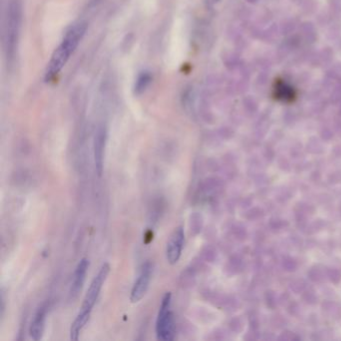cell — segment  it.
<instances>
[{"mask_svg": "<svg viewBox=\"0 0 341 341\" xmlns=\"http://www.w3.org/2000/svg\"><path fill=\"white\" fill-rule=\"evenodd\" d=\"M110 271V266L108 263H104L102 267L100 268V270L98 271L97 275L94 277V279L92 280L86 294L85 297L83 299V304L81 305V308L78 312V315L80 316H84L89 318L91 311L94 307V305L97 301V298L99 296V293L102 289V286L109 274Z\"/></svg>", "mask_w": 341, "mask_h": 341, "instance_id": "obj_4", "label": "cell"}, {"mask_svg": "<svg viewBox=\"0 0 341 341\" xmlns=\"http://www.w3.org/2000/svg\"><path fill=\"white\" fill-rule=\"evenodd\" d=\"M89 266V262L88 259L86 258H82L79 263L77 264L73 274V278H72V283H71V287H70V297L71 298H75L77 295L79 294V292L81 291L85 278H86V273H87V269Z\"/></svg>", "mask_w": 341, "mask_h": 341, "instance_id": "obj_8", "label": "cell"}, {"mask_svg": "<svg viewBox=\"0 0 341 341\" xmlns=\"http://www.w3.org/2000/svg\"><path fill=\"white\" fill-rule=\"evenodd\" d=\"M218 1H219V0H205L206 4H207L208 6H213V5L216 4Z\"/></svg>", "mask_w": 341, "mask_h": 341, "instance_id": "obj_11", "label": "cell"}, {"mask_svg": "<svg viewBox=\"0 0 341 341\" xmlns=\"http://www.w3.org/2000/svg\"><path fill=\"white\" fill-rule=\"evenodd\" d=\"M152 82V74L149 71H142L140 72L134 84V92L136 94H142L150 85Z\"/></svg>", "mask_w": 341, "mask_h": 341, "instance_id": "obj_10", "label": "cell"}, {"mask_svg": "<svg viewBox=\"0 0 341 341\" xmlns=\"http://www.w3.org/2000/svg\"><path fill=\"white\" fill-rule=\"evenodd\" d=\"M87 30L86 22L80 21L73 24L65 33L59 46L54 50L47 64L44 79L46 82L52 81L66 65L70 56L75 51L78 44Z\"/></svg>", "mask_w": 341, "mask_h": 341, "instance_id": "obj_1", "label": "cell"}, {"mask_svg": "<svg viewBox=\"0 0 341 341\" xmlns=\"http://www.w3.org/2000/svg\"><path fill=\"white\" fill-rule=\"evenodd\" d=\"M184 229L182 226L175 228L171 234L166 247V258L170 264H176L180 259L182 249L184 246Z\"/></svg>", "mask_w": 341, "mask_h": 341, "instance_id": "obj_6", "label": "cell"}, {"mask_svg": "<svg viewBox=\"0 0 341 341\" xmlns=\"http://www.w3.org/2000/svg\"><path fill=\"white\" fill-rule=\"evenodd\" d=\"M152 275V264L150 262H146L142 266L140 273L133 284L130 293V301L132 304L139 302L146 294Z\"/></svg>", "mask_w": 341, "mask_h": 341, "instance_id": "obj_5", "label": "cell"}, {"mask_svg": "<svg viewBox=\"0 0 341 341\" xmlns=\"http://www.w3.org/2000/svg\"><path fill=\"white\" fill-rule=\"evenodd\" d=\"M45 316H46V309L44 307L39 308L37 312L33 316V319L29 327V334L33 340H40L43 336Z\"/></svg>", "mask_w": 341, "mask_h": 341, "instance_id": "obj_9", "label": "cell"}, {"mask_svg": "<svg viewBox=\"0 0 341 341\" xmlns=\"http://www.w3.org/2000/svg\"><path fill=\"white\" fill-rule=\"evenodd\" d=\"M106 130L104 127L100 126L96 130L94 136V143H93V151H94V163L95 169L99 176H101L103 171V164H104V153H105V144H106Z\"/></svg>", "mask_w": 341, "mask_h": 341, "instance_id": "obj_7", "label": "cell"}, {"mask_svg": "<svg viewBox=\"0 0 341 341\" xmlns=\"http://www.w3.org/2000/svg\"><path fill=\"white\" fill-rule=\"evenodd\" d=\"M175 326L171 310V293L167 292L159 307L156 320V336L161 341H170L174 338Z\"/></svg>", "mask_w": 341, "mask_h": 341, "instance_id": "obj_3", "label": "cell"}, {"mask_svg": "<svg viewBox=\"0 0 341 341\" xmlns=\"http://www.w3.org/2000/svg\"><path fill=\"white\" fill-rule=\"evenodd\" d=\"M22 22V4L20 0H10L7 7L5 25V51L9 61L15 57Z\"/></svg>", "mask_w": 341, "mask_h": 341, "instance_id": "obj_2", "label": "cell"}]
</instances>
